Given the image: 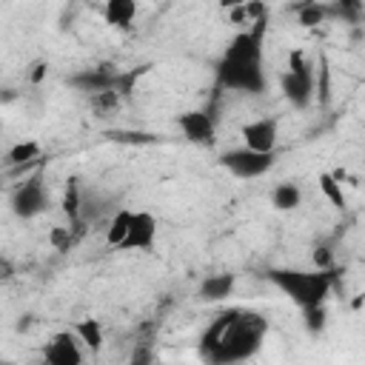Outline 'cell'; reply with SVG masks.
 I'll use <instances>...</instances> for the list:
<instances>
[{
    "mask_svg": "<svg viewBox=\"0 0 365 365\" xmlns=\"http://www.w3.org/2000/svg\"><path fill=\"white\" fill-rule=\"evenodd\" d=\"M294 11H297V23L302 29H317L325 20H331L328 3H319V0H302V3L294 6Z\"/></svg>",
    "mask_w": 365,
    "mask_h": 365,
    "instance_id": "cell-16",
    "label": "cell"
},
{
    "mask_svg": "<svg viewBox=\"0 0 365 365\" xmlns=\"http://www.w3.org/2000/svg\"><path fill=\"white\" fill-rule=\"evenodd\" d=\"M234 291H237V274H231V271L208 274L197 285V299L200 302H222V299L234 297Z\"/></svg>",
    "mask_w": 365,
    "mask_h": 365,
    "instance_id": "cell-12",
    "label": "cell"
},
{
    "mask_svg": "<svg viewBox=\"0 0 365 365\" xmlns=\"http://www.w3.org/2000/svg\"><path fill=\"white\" fill-rule=\"evenodd\" d=\"M274 288H279L299 311L325 305L334 285H336V268H314V271H299V268H268L262 274Z\"/></svg>",
    "mask_w": 365,
    "mask_h": 365,
    "instance_id": "cell-3",
    "label": "cell"
},
{
    "mask_svg": "<svg viewBox=\"0 0 365 365\" xmlns=\"http://www.w3.org/2000/svg\"><path fill=\"white\" fill-rule=\"evenodd\" d=\"M40 154H43V145H40L37 140H20V143H14V145L6 151L3 165H6V168H17V165H34V163L40 160Z\"/></svg>",
    "mask_w": 365,
    "mask_h": 365,
    "instance_id": "cell-14",
    "label": "cell"
},
{
    "mask_svg": "<svg viewBox=\"0 0 365 365\" xmlns=\"http://www.w3.org/2000/svg\"><path fill=\"white\" fill-rule=\"evenodd\" d=\"M48 208H51V194H48V185H46L40 171L26 177L11 191V214L17 220H34V217L46 214Z\"/></svg>",
    "mask_w": 365,
    "mask_h": 365,
    "instance_id": "cell-6",
    "label": "cell"
},
{
    "mask_svg": "<svg viewBox=\"0 0 365 365\" xmlns=\"http://www.w3.org/2000/svg\"><path fill=\"white\" fill-rule=\"evenodd\" d=\"M177 125H180L185 143L200 145V148H214V143H217V117L208 108L182 111L177 117Z\"/></svg>",
    "mask_w": 365,
    "mask_h": 365,
    "instance_id": "cell-7",
    "label": "cell"
},
{
    "mask_svg": "<svg viewBox=\"0 0 365 365\" xmlns=\"http://www.w3.org/2000/svg\"><path fill=\"white\" fill-rule=\"evenodd\" d=\"M74 331H77V336H80V342L91 351V354H100L103 351V342H106V331H103V322L100 319H91V317H86V319H80L77 325H74Z\"/></svg>",
    "mask_w": 365,
    "mask_h": 365,
    "instance_id": "cell-19",
    "label": "cell"
},
{
    "mask_svg": "<svg viewBox=\"0 0 365 365\" xmlns=\"http://www.w3.org/2000/svg\"><path fill=\"white\" fill-rule=\"evenodd\" d=\"M108 140H114V143H123V145H154V143H160V137H154V134H145V131H108Z\"/></svg>",
    "mask_w": 365,
    "mask_h": 365,
    "instance_id": "cell-22",
    "label": "cell"
},
{
    "mask_svg": "<svg viewBox=\"0 0 365 365\" xmlns=\"http://www.w3.org/2000/svg\"><path fill=\"white\" fill-rule=\"evenodd\" d=\"M268 336V319L248 308H228L200 336V356L205 362L231 365L251 359Z\"/></svg>",
    "mask_w": 365,
    "mask_h": 365,
    "instance_id": "cell-1",
    "label": "cell"
},
{
    "mask_svg": "<svg viewBox=\"0 0 365 365\" xmlns=\"http://www.w3.org/2000/svg\"><path fill=\"white\" fill-rule=\"evenodd\" d=\"M248 0H217V6L222 9V11H234V9H240V6H245Z\"/></svg>",
    "mask_w": 365,
    "mask_h": 365,
    "instance_id": "cell-28",
    "label": "cell"
},
{
    "mask_svg": "<svg viewBox=\"0 0 365 365\" xmlns=\"http://www.w3.org/2000/svg\"><path fill=\"white\" fill-rule=\"evenodd\" d=\"M268 200H271V205L277 211H297L302 205V188H299V182L285 180V182H277L271 188V197Z\"/></svg>",
    "mask_w": 365,
    "mask_h": 365,
    "instance_id": "cell-15",
    "label": "cell"
},
{
    "mask_svg": "<svg viewBox=\"0 0 365 365\" xmlns=\"http://www.w3.org/2000/svg\"><path fill=\"white\" fill-rule=\"evenodd\" d=\"M63 214L68 217V222L71 225H77L80 222V214H83V205H86V200H83V188H80V180L77 177H68L66 180V188H63Z\"/></svg>",
    "mask_w": 365,
    "mask_h": 365,
    "instance_id": "cell-17",
    "label": "cell"
},
{
    "mask_svg": "<svg viewBox=\"0 0 365 365\" xmlns=\"http://www.w3.org/2000/svg\"><path fill=\"white\" fill-rule=\"evenodd\" d=\"M117 77H120V71H108V68H100V66L91 68V66H88V68L74 71L66 83H68L71 88L83 91V94H100V91L114 88V86H117Z\"/></svg>",
    "mask_w": 365,
    "mask_h": 365,
    "instance_id": "cell-11",
    "label": "cell"
},
{
    "mask_svg": "<svg viewBox=\"0 0 365 365\" xmlns=\"http://www.w3.org/2000/svg\"><path fill=\"white\" fill-rule=\"evenodd\" d=\"M328 94H331V80H328V66L322 60V68H319V97H322V103H328Z\"/></svg>",
    "mask_w": 365,
    "mask_h": 365,
    "instance_id": "cell-27",
    "label": "cell"
},
{
    "mask_svg": "<svg viewBox=\"0 0 365 365\" xmlns=\"http://www.w3.org/2000/svg\"><path fill=\"white\" fill-rule=\"evenodd\" d=\"M328 11H331V20H339L345 26H359L365 17V3L362 0H331Z\"/></svg>",
    "mask_w": 365,
    "mask_h": 365,
    "instance_id": "cell-18",
    "label": "cell"
},
{
    "mask_svg": "<svg viewBox=\"0 0 365 365\" xmlns=\"http://www.w3.org/2000/svg\"><path fill=\"white\" fill-rule=\"evenodd\" d=\"M48 74V60H34L31 66H29V83H43V77Z\"/></svg>",
    "mask_w": 365,
    "mask_h": 365,
    "instance_id": "cell-26",
    "label": "cell"
},
{
    "mask_svg": "<svg viewBox=\"0 0 365 365\" xmlns=\"http://www.w3.org/2000/svg\"><path fill=\"white\" fill-rule=\"evenodd\" d=\"M279 91L288 100V106L297 111H305L311 106L317 88H314V71H311L305 51H299V48L288 51V66L279 74Z\"/></svg>",
    "mask_w": 365,
    "mask_h": 365,
    "instance_id": "cell-4",
    "label": "cell"
},
{
    "mask_svg": "<svg viewBox=\"0 0 365 365\" xmlns=\"http://www.w3.org/2000/svg\"><path fill=\"white\" fill-rule=\"evenodd\" d=\"M80 336L74 328L68 331H57L48 345L43 348V359L51 362V365H80L83 362V348H80Z\"/></svg>",
    "mask_w": 365,
    "mask_h": 365,
    "instance_id": "cell-9",
    "label": "cell"
},
{
    "mask_svg": "<svg viewBox=\"0 0 365 365\" xmlns=\"http://www.w3.org/2000/svg\"><path fill=\"white\" fill-rule=\"evenodd\" d=\"M217 88L234 91V94H251L259 97L268 91V74H265V17L254 20L251 29L231 37V43L222 48L217 66Z\"/></svg>",
    "mask_w": 365,
    "mask_h": 365,
    "instance_id": "cell-2",
    "label": "cell"
},
{
    "mask_svg": "<svg viewBox=\"0 0 365 365\" xmlns=\"http://www.w3.org/2000/svg\"><path fill=\"white\" fill-rule=\"evenodd\" d=\"M48 240H51V245H54L57 251H68V245H71V228L54 225L51 234H48Z\"/></svg>",
    "mask_w": 365,
    "mask_h": 365,
    "instance_id": "cell-24",
    "label": "cell"
},
{
    "mask_svg": "<svg viewBox=\"0 0 365 365\" xmlns=\"http://www.w3.org/2000/svg\"><path fill=\"white\" fill-rule=\"evenodd\" d=\"M317 182H319V194H322L334 208H339V211H342V208L348 205L345 191H342V180H339L334 171H319Z\"/></svg>",
    "mask_w": 365,
    "mask_h": 365,
    "instance_id": "cell-20",
    "label": "cell"
},
{
    "mask_svg": "<svg viewBox=\"0 0 365 365\" xmlns=\"http://www.w3.org/2000/svg\"><path fill=\"white\" fill-rule=\"evenodd\" d=\"M217 163L237 180H259L274 168V151H254L248 145H240L222 151Z\"/></svg>",
    "mask_w": 365,
    "mask_h": 365,
    "instance_id": "cell-5",
    "label": "cell"
},
{
    "mask_svg": "<svg viewBox=\"0 0 365 365\" xmlns=\"http://www.w3.org/2000/svg\"><path fill=\"white\" fill-rule=\"evenodd\" d=\"M131 214H134V211H128V208H120V211L111 214L108 228H106V242H108L111 248H120V245H123V240H125V234H128V225H131Z\"/></svg>",
    "mask_w": 365,
    "mask_h": 365,
    "instance_id": "cell-21",
    "label": "cell"
},
{
    "mask_svg": "<svg viewBox=\"0 0 365 365\" xmlns=\"http://www.w3.org/2000/svg\"><path fill=\"white\" fill-rule=\"evenodd\" d=\"M140 11V3L137 0H106L103 3V20L114 29H131L134 17Z\"/></svg>",
    "mask_w": 365,
    "mask_h": 365,
    "instance_id": "cell-13",
    "label": "cell"
},
{
    "mask_svg": "<svg viewBox=\"0 0 365 365\" xmlns=\"http://www.w3.org/2000/svg\"><path fill=\"white\" fill-rule=\"evenodd\" d=\"M242 145L254 151H274L279 143V120L277 117H259L242 125Z\"/></svg>",
    "mask_w": 365,
    "mask_h": 365,
    "instance_id": "cell-10",
    "label": "cell"
},
{
    "mask_svg": "<svg viewBox=\"0 0 365 365\" xmlns=\"http://www.w3.org/2000/svg\"><path fill=\"white\" fill-rule=\"evenodd\" d=\"M302 322H305V331H308L311 336H319V334L325 331V325H328V311H325V305H317V308L302 311Z\"/></svg>",
    "mask_w": 365,
    "mask_h": 365,
    "instance_id": "cell-23",
    "label": "cell"
},
{
    "mask_svg": "<svg viewBox=\"0 0 365 365\" xmlns=\"http://www.w3.org/2000/svg\"><path fill=\"white\" fill-rule=\"evenodd\" d=\"M311 262H314V268H334V251L325 245H317L311 254Z\"/></svg>",
    "mask_w": 365,
    "mask_h": 365,
    "instance_id": "cell-25",
    "label": "cell"
},
{
    "mask_svg": "<svg viewBox=\"0 0 365 365\" xmlns=\"http://www.w3.org/2000/svg\"><path fill=\"white\" fill-rule=\"evenodd\" d=\"M157 217L151 211H134L131 214V225L128 234L123 240V251H154L157 245Z\"/></svg>",
    "mask_w": 365,
    "mask_h": 365,
    "instance_id": "cell-8",
    "label": "cell"
}]
</instances>
